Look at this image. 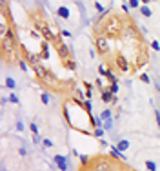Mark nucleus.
Returning <instances> with one entry per match:
<instances>
[{
	"mask_svg": "<svg viewBox=\"0 0 160 171\" xmlns=\"http://www.w3.org/2000/svg\"><path fill=\"white\" fill-rule=\"evenodd\" d=\"M31 22H33L35 31H36V33H40V35H42V38H44L45 42H53V46H58V44L62 42V40H60V38L51 31V28L48 26V22H45L40 15H35V13H33V15H31Z\"/></svg>",
	"mask_w": 160,
	"mask_h": 171,
	"instance_id": "1",
	"label": "nucleus"
},
{
	"mask_svg": "<svg viewBox=\"0 0 160 171\" xmlns=\"http://www.w3.org/2000/svg\"><path fill=\"white\" fill-rule=\"evenodd\" d=\"M124 26H126V22H122L120 16L113 15L102 24V35H106L107 38H118V37H122Z\"/></svg>",
	"mask_w": 160,
	"mask_h": 171,
	"instance_id": "2",
	"label": "nucleus"
},
{
	"mask_svg": "<svg viewBox=\"0 0 160 171\" xmlns=\"http://www.w3.org/2000/svg\"><path fill=\"white\" fill-rule=\"evenodd\" d=\"M122 37H124L126 40H129V42H140V38H142V33H140V31H138V28H136L135 24L129 20V22H126V26H124Z\"/></svg>",
	"mask_w": 160,
	"mask_h": 171,
	"instance_id": "3",
	"label": "nucleus"
},
{
	"mask_svg": "<svg viewBox=\"0 0 160 171\" xmlns=\"http://www.w3.org/2000/svg\"><path fill=\"white\" fill-rule=\"evenodd\" d=\"M91 167H93L95 171H115V164H113L109 158L106 157H95L93 160H91Z\"/></svg>",
	"mask_w": 160,
	"mask_h": 171,
	"instance_id": "4",
	"label": "nucleus"
},
{
	"mask_svg": "<svg viewBox=\"0 0 160 171\" xmlns=\"http://www.w3.org/2000/svg\"><path fill=\"white\" fill-rule=\"evenodd\" d=\"M95 49H97V53H100V55H107L109 51H111V47H109V38L106 37V35H97L95 37Z\"/></svg>",
	"mask_w": 160,
	"mask_h": 171,
	"instance_id": "5",
	"label": "nucleus"
},
{
	"mask_svg": "<svg viewBox=\"0 0 160 171\" xmlns=\"http://www.w3.org/2000/svg\"><path fill=\"white\" fill-rule=\"evenodd\" d=\"M40 82H42L44 86H49V87H53V89H62V82H60V80H58V78L53 75L51 71H49V73H48V75H45V77L40 80Z\"/></svg>",
	"mask_w": 160,
	"mask_h": 171,
	"instance_id": "6",
	"label": "nucleus"
},
{
	"mask_svg": "<svg viewBox=\"0 0 160 171\" xmlns=\"http://www.w3.org/2000/svg\"><path fill=\"white\" fill-rule=\"evenodd\" d=\"M115 67L118 71H122V73H127L129 71V62H127V58L122 53H117L115 55Z\"/></svg>",
	"mask_w": 160,
	"mask_h": 171,
	"instance_id": "7",
	"label": "nucleus"
},
{
	"mask_svg": "<svg viewBox=\"0 0 160 171\" xmlns=\"http://www.w3.org/2000/svg\"><path fill=\"white\" fill-rule=\"evenodd\" d=\"M20 49H22V53H24V60L33 67V66H38L40 64V55H35V53H29L28 49H24V47L20 46Z\"/></svg>",
	"mask_w": 160,
	"mask_h": 171,
	"instance_id": "8",
	"label": "nucleus"
},
{
	"mask_svg": "<svg viewBox=\"0 0 160 171\" xmlns=\"http://www.w3.org/2000/svg\"><path fill=\"white\" fill-rule=\"evenodd\" d=\"M55 49H57V55L60 57V60H67V58H71V49L67 47L64 42H60L58 46H55Z\"/></svg>",
	"mask_w": 160,
	"mask_h": 171,
	"instance_id": "9",
	"label": "nucleus"
},
{
	"mask_svg": "<svg viewBox=\"0 0 160 171\" xmlns=\"http://www.w3.org/2000/svg\"><path fill=\"white\" fill-rule=\"evenodd\" d=\"M100 100H102V102H106V104H117V100H118V99H117V95H113V93L106 87V89H102V91H100Z\"/></svg>",
	"mask_w": 160,
	"mask_h": 171,
	"instance_id": "10",
	"label": "nucleus"
},
{
	"mask_svg": "<svg viewBox=\"0 0 160 171\" xmlns=\"http://www.w3.org/2000/svg\"><path fill=\"white\" fill-rule=\"evenodd\" d=\"M33 71H35V75H36V78H38V80H42V78L49 73V69H48V67H44V66H40V64H38V66H33Z\"/></svg>",
	"mask_w": 160,
	"mask_h": 171,
	"instance_id": "11",
	"label": "nucleus"
},
{
	"mask_svg": "<svg viewBox=\"0 0 160 171\" xmlns=\"http://www.w3.org/2000/svg\"><path fill=\"white\" fill-rule=\"evenodd\" d=\"M55 164L60 171H67V162H65V157L62 155H55Z\"/></svg>",
	"mask_w": 160,
	"mask_h": 171,
	"instance_id": "12",
	"label": "nucleus"
},
{
	"mask_svg": "<svg viewBox=\"0 0 160 171\" xmlns=\"http://www.w3.org/2000/svg\"><path fill=\"white\" fill-rule=\"evenodd\" d=\"M40 58L42 60L49 58V46H48V42H42V46H40Z\"/></svg>",
	"mask_w": 160,
	"mask_h": 171,
	"instance_id": "13",
	"label": "nucleus"
},
{
	"mask_svg": "<svg viewBox=\"0 0 160 171\" xmlns=\"http://www.w3.org/2000/svg\"><path fill=\"white\" fill-rule=\"evenodd\" d=\"M111 157H115L117 160H126V157H124V151H120L117 146H113L111 148Z\"/></svg>",
	"mask_w": 160,
	"mask_h": 171,
	"instance_id": "14",
	"label": "nucleus"
},
{
	"mask_svg": "<svg viewBox=\"0 0 160 171\" xmlns=\"http://www.w3.org/2000/svg\"><path fill=\"white\" fill-rule=\"evenodd\" d=\"M69 15H71V11L67 9L65 6H60L57 9V16H60V18H69Z\"/></svg>",
	"mask_w": 160,
	"mask_h": 171,
	"instance_id": "15",
	"label": "nucleus"
},
{
	"mask_svg": "<svg viewBox=\"0 0 160 171\" xmlns=\"http://www.w3.org/2000/svg\"><path fill=\"white\" fill-rule=\"evenodd\" d=\"M11 28L7 26V22H6V18L2 16V24H0V38H4L6 35H7V31H9Z\"/></svg>",
	"mask_w": 160,
	"mask_h": 171,
	"instance_id": "16",
	"label": "nucleus"
},
{
	"mask_svg": "<svg viewBox=\"0 0 160 171\" xmlns=\"http://www.w3.org/2000/svg\"><path fill=\"white\" fill-rule=\"evenodd\" d=\"M62 64H64V67H65V69H69V71H75V69H77V62H75L73 58L62 60Z\"/></svg>",
	"mask_w": 160,
	"mask_h": 171,
	"instance_id": "17",
	"label": "nucleus"
},
{
	"mask_svg": "<svg viewBox=\"0 0 160 171\" xmlns=\"http://www.w3.org/2000/svg\"><path fill=\"white\" fill-rule=\"evenodd\" d=\"M117 148H118L120 151H126V149L129 148V140H118V144H117Z\"/></svg>",
	"mask_w": 160,
	"mask_h": 171,
	"instance_id": "18",
	"label": "nucleus"
},
{
	"mask_svg": "<svg viewBox=\"0 0 160 171\" xmlns=\"http://www.w3.org/2000/svg\"><path fill=\"white\" fill-rule=\"evenodd\" d=\"M78 157H80V164H82V167L91 166V160H89V157H87V155H78Z\"/></svg>",
	"mask_w": 160,
	"mask_h": 171,
	"instance_id": "19",
	"label": "nucleus"
},
{
	"mask_svg": "<svg viewBox=\"0 0 160 171\" xmlns=\"http://www.w3.org/2000/svg\"><path fill=\"white\" fill-rule=\"evenodd\" d=\"M6 87H9V89H15V87H16V82H15V78L7 77V78H6Z\"/></svg>",
	"mask_w": 160,
	"mask_h": 171,
	"instance_id": "20",
	"label": "nucleus"
},
{
	"mask_svg": "<svg viewBox=\"0 0 160 171\" xmlns=\"http://www.w3.org/2000/svg\"><path fill=\"white\" fill-rule=\"evenodd\" d=\"M140 13H142V15H144L146 18H149V16L153 15V13H151V9H149L147 6H142V7H140Z\"/></svg>",
	"mask_w": 160,
	"mask_h": 171,
	"instance_id": "21",
	"label": "nucleus"
},
{
	"mask_svg": "<svg viewBox=\"0 0 160 171\" xmlns=\"http://www.w3.org/2000/svg\"><path fill=\"white\" fill-rule=\"evenodd\" d=\"M100 120H106V122H107V120H111V111H109V109L102 111V113H100Z\"/></svg>",
	"mask_w": 160,
	"mask_h": 171,
	"instance_id": "22",
	"label": "nucleus"
},
{
	"mask_svg": "<svg viewBox=\"0 0 160 171\" xmlns=\"http://www.w3.org/2000/svg\"><path fill=\"white\" fill-rule=\"evenodd\" d=\"M107 89H109L113 95H117V93H118V82H111V86H109Z\"/></svg>",
	"mask_w": 160,
	"mask_h": 171,
	"instance_id": "23",
	"label": "nucleus"
},
{
	"mask_svg": "<svg viewBox=\"0 0 160 171\" xmlns=\"http://www.w3.org/2000/svg\"><path fill=\"white\" fill-rule=\"evenodd\" d=\"M95 137H98V138H102L104 137V129H102V126H98V128H95V133H93Z\"/></svg>",
	"mask_w": 160,
	"mask_h": 171,
	"instance_id": "24",
	"label": "nucleus"
},
{
	"mask_svg": "<svg viewBox=\"0 0 160 171\" xmlns=\"http://www.w3.org/2000/svg\"><path fill=\"white\" fill-rule=\"evenodd\" d=\"M146 167H147L149 171H156V164L151 162V160H146Z\"/></svg>",
	"mask_w": 160,
	"mask_h": 171,
	"instance_id": "25",
	"label": "nucleus"
},
{
	"mask_svg": "<svg viewBox=\"0 0 160 171\" xmlns=\"http://www.w3.org/2000/svg\"><path fill=\"white\" fill-rule=\"evenodd\" d=\"M40 100H42V104H49V93H42Z\"/></svg>",
	"mask_w": 160,
	"mask_h": 171,
	"instance_id": "26",
	"label": "nucleus"
},
{
	"mask_svg": "<svg viewBox=\"0 0 160 171\" xmlns=\"http://www.w3.org/2000/svg\"><path fill=\"white\" fill-rule=\"evenodd\" d=\"M29 129H31L33 135H38V126L35 124V122H31V124H29Z\"/></svg>",
	"mask_w": 160,
	"mask_h": 171,
	"instance_id": "27",
	"label": "nucleus"
},
{
	"mask_svg": "<svg viewBox=\"0 0 160 171\" xmlns=\"http://www.w3.org/2000/svg\"><path fill=\"white\" fill-rule=\"evenodd\" d=\"M107 78H109L111 82H118V78H117V75H115V73H111V69H109V73H107Z\"/></svg>",
	"mask_w": 160,
	"mask_h": 171,
	"instance_id": "28",
	"label": "nucleus"
},
{
	"mask_svg": "<svg viewBox=\"0 0 160 171\" xmlns=\"http://www.w3.org/2000/svg\"><path fill=\"white\" fill-rule=\"evenodd\" d=\"M9 102H13V104H18L20 100H18V96H16L15 93H11V95H9Z\"/></svg>",
	"mask_w": 160,
	"mask_h": 171,
	"instance_id": "29",
	"label": "nucleus"
},
{
	"mask_svg": "<svg viewBox=\"0 0 160 171\" xmlns=\"http://www.w3.org/2000/svg\"><path fill=\"white\" fill-rule=\"evenodd\" d=\"M98 73L102 77H107V73H109V69H106V67H102V66H98Z\"/></svg>",
	"mask_w": 160,
	"mask_h": 171,
	"instance_id": "30",
	"label": "nucleus"
},
{
	"mask_svg": "<svg viewBox=\"0 0 160 171\" xmlns=\"http://www.w3.org/2000/svg\"><path fill=\"white\" fill-rule=\"evenodd\" d=\"M42 146H44V148H51V146H53V142H51L49 138H44V140H42Z\"/></svg>",
	"mask_w": 160,
	"mask_h": 171,
	"instance_id": "31",
	"label": "nucleus"
},
{
	"mask_svg": "<svg viewBox=\"0 0 160 171\" xmlns=\"http://www.w3.org/2000/svg\"><path fill=\"white\" fill-rule=\"evenodd\" d=\"M129 7H140V2H138V0H129Z\"/></svg>",
	"mask_w": 160,
	"mask_h": 171,
	"instance_id": "32",
	"label": "nucleus"
},
{
	"mask_svg": "<svg viewBox=\"0 0 160 171\" xmlns=\"http://www.w3.org/2000/svg\"><path fill=\"white\" fill-rule=\"evenodd\" d=\"M95 7H97V11H98V13H102V15H104V11H106V9H104V6H102L100 2H95Z\"/></svg>",
	"mask_w": 160,
	"mask_h": 171,
	"instance_id": "33",
	"label": "nucleus"
},
{
	"mask_svg": "<svg viewBox=\"0 0 160 171\" xmlns=\"http://www.w3.org/2000/svg\"><path fill=\"white\" fill-rule=\"evenodd\" d=\"M18 66H20V69H22V71H28V64H26V60H20V62H18Z\"/></svg>",
	"mask_w": 160,
	"mask_h": 171,
	"instance_id": "34",
	"label": "nucleus"
},
{
	"mask_svg": "<svg viewBox=\"0 0 160 171\" xmlns=\"http://www.w3.org/2000/svg\"><path fill=\"white\" fill-rule=\"evenodd\" d=\"M140 80H142L144 84H149V77L146 75V73H142V75H140Z\"/></svg>",
	"mask_w": 160,
	"mask_h": 171,
	"instance_id": "35",
	"label": "nucleus"
},
{
	"mask_svg": "<svg viewBox=\"0 0 160 171\" xmlns=\"http://www.w3.org/2000/svg\"><path fill=\"white\" fill-rule=\"evenodd\" d=\"M95 86H97V87H98V89H100V91H102V89H106V87H104V82H102V80H100V78H98V80H97V82H95Z\"/></svg>",
	"mask_w": 160,
	"mask_h": 171,
	"instance_id": "36",
	"label": "nucleus"
},
{
	"mask_svg": "<svg viewBox=\"0 0 160 171\" xmlns=\"http://www.w3.org/2000/svg\"><path fill=\"white\" fill-rule=\"evenodd\" d=\"M151 47H153V49H156V51H160V44L155 40V42H151Z\"/></svg>",
	"mask_w": 160,
	"mask_h": 171,
	"instance_id": "37",
	"label": "nucleus"
},
{
	"mask_svg": "<svg viewBox=\"0 0 160 171\" xmlns=\"http://www.w3.org/2000/svg\"><path fill=\"white\" fill-rule=\"evenodd\" d=\"M60 35H62V37H71V33L67 31V29H62V31H60Z\"/></svg>",
	"mask_w": 160,
	"mask_h": 171,
	"instance_id": "38",
	"label": "nucleus"
},
{
	"mask_svg": "<svg viewBox=\"0 0 160 171\" xmlns=\"http://www.w3.org/2000/svg\"><path fill=\"white\" fill-rule=\"evenodd\" d=\"M84 86H86V91H91V89H93V84H89V82H86Z\"/></svg>",
	"mask_w": 160,
	"mask_h": 171,
	"instance_id": "39",
	"label": "nucleus"
},
{
	"mask_svg": "<svg viewBox=\"0 0 160 171\" xmlns=\"http://www.w3.org/2000/svg\"><path fill=\"white\" fill-rule=\"evenodd\" d=\"M16 129L22 131V129H24V124H22V122H16Z\"/></svg>",
	"mask_w": 160,
	"mask_h": 171,
	"instance_id": "40",
	"label": "nucleus"
},
{
	"mask_svg": "<svg viewBox=\"0 0 160 171\" xmlns=\"http://www.w3.org/2000/svg\"><path fill=\"white\" fill-rule=\"evenodd\" d=\"M18 153H20V157H26V153H28V151H26L24 148H20V149H18Z\"/></svg>",
	"mask_w": 160,
	"mask_h": 171,
	"instance_id": "41",
	"label": "nucleus"
},
{
	"mask_svg": "<svg viewBox=\"0 0 160 171\" xmlns=\"http://www.w3.org/2000/svg\"><path fill=\"white\" fill-rule=\"evenodd\" d=\"M122 11H124V13H129V6H127V4H124V6H122Z\"/></svg>",
	"mask_w": 160,
	"mask_h": 171,
	"instance_id": "42",
	"label": "nucleus"
},
{
	"mask_svg": "<svg viewBox=\"0 0 160 171\" xmlns=\"http://www.w3.org/2000/svg\"><path fill=\"white\" fill-rule=\"evenodd\" d=\"M155 118H156V124L160 126V113H158V111H156V115H155Z\"/></svg>",
	"mask_w": 160,
	"mask_h": 171,
	"instance_id": "43",
	"label": "nucleus"
},
{
	"mask_svg": "<svg viewBox=\"0 0 160 171\" xmlns=\"http://www.w3.org/2000/svg\"><path fill=\"white\" fill-rule=\"evenodd\" d=\"M80 171H95V169H93V167H91V166H87V167H82Z\"/></svg>",
	"mask_w": 160,
	"mask_h": 171,
	"instance_id": "44",
	"label": "nucleus"
},
{
	"mask_svg": "<svg viewBox=\"0 0 160 171\" xmlns=\"http://www.w3.org/2000/svg\"><path fill=\"white\" fill-rule=\"evenodd\" d=\"M155 89H156V91H160V82H158V80L155 82Z\"/></svg>",
	"mask_w": 160,
	"mask_h": 171,
	"instance_id": "45",
	"label": "nucleus"
},
{
	"mask_svg": "<svg viewBox=\"0 0 160 171\" xmlns=\"http://www.w3.org/2000/svg\"><path fill=\"white\" fill-rule=\"evenodd\" d=\"M142 2H144V4H149V2H151V0H142Z\"/></svg>",
	"mask_w": 160,
	"mask_h": 171,
	"instance_id": "46",
	"label": "nucleus"
},
{
	"mask_svg": "<svg viewBox=\"0 0 160 171\" xmlns=\"http://www.w3.org/2000/svg\"><path fill=\"white\" fill-rule=\"evenodd\" d=\"M124 171H135V169H124Z\"/></svg>",
	"mask_w": 160,
	"mask_h": 171,
	"instance_id": "47",
	"label": "nucleus"
}]
</instances>
